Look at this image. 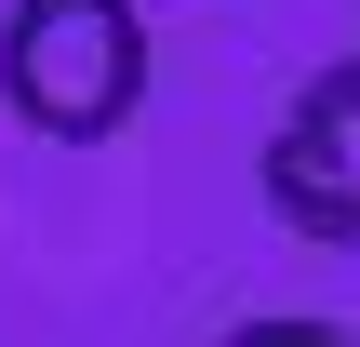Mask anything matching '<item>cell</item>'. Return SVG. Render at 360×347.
I'll use <instances>...</instances> for the list:
<instances>
[{
	"mask_svg": "<svg viewBox=\"0 0 360 347\" xmlns=\"http://www.w3.org/2000/svg\"><path fill=\"white\" fill-rule=\"evenodd\" d=\"M0 94L53 147L120 134L147 107V13L134 0H13L0 13Z\"/></svg>",
	"mask_w": 360,
	"mask_h": 347,
	"instance_id": "1",
	"label": "cell"
},
{
	"mask_svg": "<svg viewBox=\"0 0 360 347\" xmlns=\"http://www.w3.org/2000/svg\"><path fill=\"white\" fill-rule=\"evenodd\" d=\"M267 214L294 241H334V254L360 241V53L321 67L281 107V134H267Z\"/></svg>",
	"mask_w": 360,
	"mask_h": 347,
	"instance_id": "2",
	"label": "cell"
},
{
	"mask_svg": "<svg viewBox=\"0 0 360 347\" xmlns=\"http://www.w3.org/2000/svg\"><path fill=\"white\" fill-rule=\"evenodd\" d=\"M227 347H360V334H334V321H240Z\"/></svg>",
	"mask_w": 360,
	"mask_h": 347,
	"instance_id": "3",
	"label": "cell"
}]
</instances>
